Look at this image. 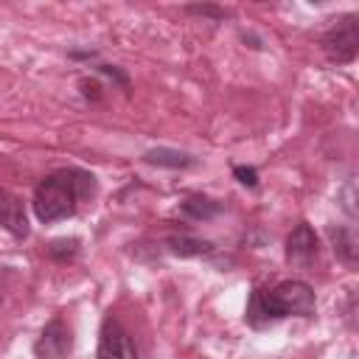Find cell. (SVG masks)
Listing matches in <instances>:
<instances>
[{
	"instance_id": "1",
	"label": "cell",
	"mask_w": 359,
	"mask_h": 359,
	"mask_svg": "<svg viewBox=\"0 0 359 359\" xmlns=\"http://www.w3.org/2000/svg\"><path fill=\"white\" fill-rule=\"evenodd\" d=\"M93 174L81 168H62L48 174L34 191V213L39 222H59L76 213L79 202L93 194Z\"/></svg>"
},
{
	"instance_id": "2",
	"label": "cell",
	"mask_w": 359,
	"mask_h": 359,
	"mask_svg": "<svg viewBox=\"0 0 359 359\" xmlns=\"http://www.w3.org/2000/svg\"><path fill=\"white\" fill-rule=\"evenodd\" d=\"M314 289L303 280H283L275 289H255L247 303V323L264 328L283 317H311L314 314Z\"/></svg>"
},
{
	"instance_id": "3",
	"label": "cell",
	"mask_w": 359,
	"mask_h": 359,
	"mask_svg": "<svg viewBox=\"0 0 359 359\" xmlns=\"http://www.w3.org/2000/svg\"><path fill=\"white\" fill-rule=\"evenodd\" d=\"M323 50L337 65H348V62L356 59V50H359V22H356V14H348V17L337 20L325 31Z\"/></svg>"
},
{
	"instance_id": "4",
	"label": "cell",
	"mask_w": 359,
	"mask_h": 359,
	"mask_svg": "<svg viewBox=\"0 0 359 359\" xmlns=\"http://www.w3.org/2000/svg\"><path fill=\"white\" fill-rule=\"evenodd\" d=\"M70 348H73V334H70L67 323L62 317H53L36 337L34 356L36 359H65L70 353Z\"/></svg>"
},
{
	"instance_id": "5",
	"label": "cell",
	"mask_w": 359,
	"mask_h": 359,
	"mask_svg": "<svg viewBox=\"0 0 359 359\" xmlns=\"http://www.w3.org/2000/svg\"><path fill=\"white\" fill-rule=\"evenodd\" d=\"M98 359H137L135 342L129 337V331L118 323V320H104L101 334H98Z\"/></svg>"
},
{
	"instance_id": "6",
	"label": "cell",
	"mask_w": 359,
	"mask_h": 359,
	"mask_svg": "<svg viewBox=\"0 0 359 359\" xmlns=\"http://www.w3.org/2000/svg\"><path fill=\"white\" fill-rule=\"evenodd\" d=\"M317 255V236L309 224H297L286 238V258L292 264H309Z\"/></svg>"
},
{
	"instance_id": "7",
	"label": "cell",
	"mask_w": 359,
	"mask_h": 359,
	"mask_svg": "<svg viewBox=\"0 0 359 359\" xmlns=\"http://www.w3.org/2000/svg\"><path fill=\"white\" fill-rule=\"evenodd\" d=\"M0 227L8 230L11 236L22 238L28 236V219H25V208L22 202L8 194V191H0Z\"/></svg>"
},
{
	"instance_id": "8",
	"label": "cell",
	"mask_w": 359,
	"mask_h": 359,
	"mask_svg": "<svg viewBox=\"0 0 359 359\" xmlns=\"http://www.w3.org/2000/svg\"><path fill=\"white\" fill-rule=\"evenodd\" d=\"M168 250L174 252V255H180V258H196V255H208V252H213V244L208 241V238H199V236H171L168 241Z\"/></svg>"
},
{
	"instance_id": "9",
	"label": "cell",
	"mask_w": 359,
	"mask_h": 359,
	"mask_svg": "<svg viewBox=\"0 0 359 359\" xmlns=\"http://www.w3.org/2000/svg\"><path fill=\"white\" fill-rule=\"evenodd\" d=\"M146 163L151 165H165V168H185V165H194V157L185 154V151H177V149H151L143 154Z\"/></svg>"
},
{
	"instance_id": "10",
	"label": "cell",
	"mask_w": 359,
	"mask_h": 359,
	"mask_svg": "<svg viewBox=\"0 0 359 359\" xmlns=\"http://www.w3.org/2000/svg\"><path fill=\"white\" fill-rule=\"evenodd\" d=\"M219 210H222V205L213 202V199H208V196H188V199L182 202V213H185L188 219H196V222H208V219H213Z\"/></svg>"
},
{
	"instance_id": "11",
	"label": "cell",
	"mask_w": 359,
	"mask_h": 359,
	"mask_svg": "<svg viewBox=\"0 0 359 359\" xmlns=\"http://www.w3.org/2000/svg\"><path fill=\"white\" fill-rule=\"evenodd\" d=\"M331 238H334V250L342 255V261L353 264L356 261V238L351 230H331Z\"/></svg>"
},
{
	"instance_id": "12",
	"label": "cell",
	"mask_w": 359,
	"mask_h": 359,
	"mask_svg": "<svg viewBox=\"0 0 359 359\" xmlns=\"http://www.w3.org/2000/svg\"><path fill=\"white\" fill-rule=\"evenodd\" d=\"M233 174H236L238 182L247 185V188H255V185H258V174H255V168H250V165H236Z\"/></svg>"
},
{
	"instance_id": "13",
	"label": "cell",
	"mask_w": 359,
	"mask_h": 359,
	"mask_svg": "<svg viewBox=\"0 0 359 359\" xmlns=\"http://www.w3.org/2000/svg\"><path fill=\"white\" fill-rule=\"evenodd\" d=\"M76 250H79V241H76V238H70V241H53V244H50V255H53V258H62L65 252L73 255Z\"/></svg>"
},
{
	"instance_id": "14",
	"label": "cell",
	"mask_w": 359,
	"mask_h": 359,
	"mask_svg": "<svg viewBox=\"0 0 359 359\" xmlns=\"http://www.w3.org/2000/svg\"><path fill=\"white\" fill-rule=\"evenodd\" d=\"M188 11H194V14H208V17H224V11L210 8V6H188Z\"/></svg>"
}]
</instances>
